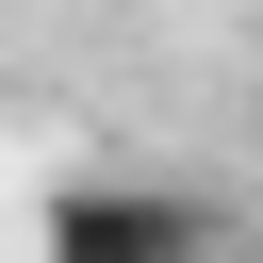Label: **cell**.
I'll list each match as a JSON object with an SVG mask.
<instances>
[{"mask_svg":"<svg viewBox=\"0 0 263 263\" xmlns=\"http://www.w3.org/2000/svg\"><path fill=\"white\" fill-rule=\"evenodd\" d=\"M214 247H230V214L181 181H66L33 214V263H214Z\"/></svg>","mask_w":263,"mask_h":263,"instance_id":"obj_1","label":"cell"}]
</instances>
